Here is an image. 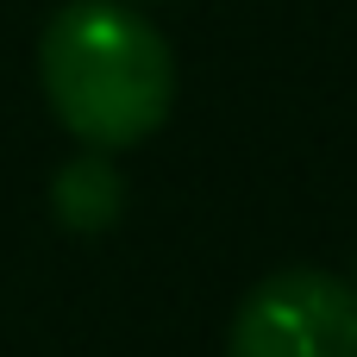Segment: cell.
Instances as JSON below:
<instances>
[{"mask_svg": "<svg viewBox=\"0 0 357 357\" xmlns=\"http://www.w3.org/2000/svg\"><path fill=\"white\" fill-rule=\"evenodd\" d=\"M226 357H357V289L333 270H270L232 314Z\"/></svg>", "mask_w": 357, "mask_h": 357, "instance_id": "obj_2", "label": "cell"}, {"mask_svg": "<svg viewBox=\"0 0 357 357\" xmlns=\"http://www.w3.org/2000/svg\"><path fill=\"white\" fill-rule=\"evenodd\" d=\"M38 82L82 151H132L176 107L169 38L126 0H63L38 38Z\"/></svg>", "mask_w": 357, "mask_h": 357, "instance_id": "obj_1", "label": "cell"}, {"mask_svg": "<svg viewBox=\"0 0 357 357\" xmlns=\"http://www.w3.org/2000/svg\"><path fill=\"white\" fill-rule=\"evenodd\" d=\"M351 289H357V257H351Z\"/></svg>", "mask_w": 357, "mask_h": 357, "instance_id": "obj_4", "label": "cell"}, {"mask_svg": "<svg viewBox=\"0 0 357 357\" xmlns=\"http://www.w3.org/2000/svg\"><path fill=\"white\" fill-rule=\"evenodd\" d=\"M50 213H56V226H69V232H82V238L113 232L119 213H126V176L113 169V157H107V151L69 157V163L50 176Z\"/></svg>", "mask_w": 357, "mask_h": 357, "instance_id": "obj_3", "label": "cell"}]
</instances>
